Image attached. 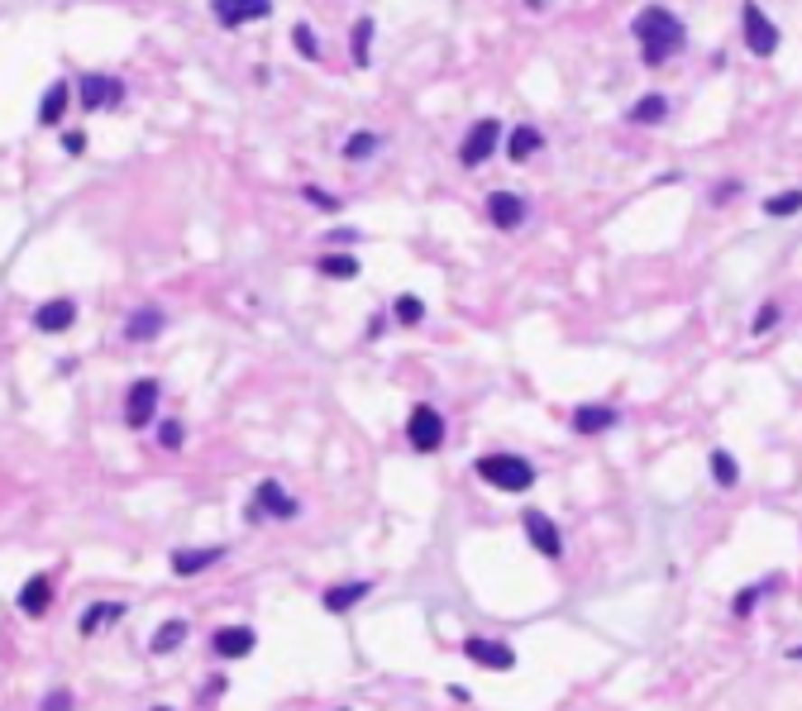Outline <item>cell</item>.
Instances as JSON below:
<instances>
[{
    "mask_svg": "<svg viewBox=\"0 0 802 711\" xmlns=\"http://www.w3.org/2000/svg\"><path fill=\"white\" fill-rule=\"evenodd\" d=\"M488 220H492L497 229H516L526 220V201L511 196V192H492L488 196Z\"/></svg>",
    "mask_w": 802,
    "mask_h": 711,
    "instance_id": "obj_15",
    "label": "cell"
},
{
    "mask_svg": "<svg viewBox=\"0 0 802 711\" xmlns=\"http://www.w3.org/2000/svg\"><path fill=\"white\" fill-rule=\"evenodd\" d=\"M392 315L401 320V325H421V320H425V301L406 292V296H396V306H392Z\"/></svg>",
    "mask_w": 802,
    "mask_h": 711,
    "instance_id": "obj_29",
    "label": "cell"
},
{
    "mask_svg": "<svg viewBox=\"0 0 802 711\" xmlns=\"http://www.w3.org/2000/svg\"><path fill=\"white\" fill-rule=\"evenodd\" d=\"M163 325H167V315H163L158 306H144V311H134V315H129L125 334H129V340H158Z\"/></svg>",
    "mask_w": 802,
    "mask_h": 711,
    "instance_id": "obj_19",
    "label": "cell"
},
{
    "mask_svg": "<svg viewBox=\"0 0 802 711\" xmlns=\"http://www.w3.org/2000/svg\"><path fill=\"white\" fill-rule=\"evenodd\" d=\"M210 10H215V20H220V24L239 29L248 20H263V14L273 10V0H210Z\"/></svg>",
    "mask_w": 802,
    "mask_h": 711,
    "instance_id": "obj_12",
    "label": "cell"
},
{
    "mask_svg": "<svg viewBox=\"0 0 802 711\" xmlns=\"http://www.w3.org/2000/svg\"><path fill=\"white\" fill-rule=\"evenodd\" d=\"M616 426V406H578L574 411V430L578 435H602Z\"/></svg>",
    "mask_w": 802,
    "mask_h": 711,
    "instance_id": "obj_18",
    "label": "cell"
},
{
    "mask_svg": "<svg viewBox=\"0 0 802 711\" xmlns=\"http://www.w3.org/2000/svg\"><path fill=\"white\" fill-rule=\"evenodd\" d=\"M154 711H167V706H154Z\"/></svg>",
    "mask_w": 802,
    "mask_h": 711,
    "instance_id": "obj_40",
    "label": "cell"
},
{
    "mask_svg": "<svg viewBox=\"0 0 802 711\" xmlns=\"http://www.w3.org/2000/svg\"><path fill=\"white\" fill-rule=\"evenodd\" d=\"M478 478L497 487V492H526L535 482V468L521 454H488V459H478Z\"/></svg>",
    "mask_w": 802,
    "mask_h": 711,
    "instance_id": "obj_2",
    "label": "cell"
},
{
    "mask_svg": "<svg viewBox=\"0 0 802 711\" xmlns=\"http://www.w3.org/2000/svg\"><path fill=\"white\" fill-rule=\"evenodd\" d=\"M182 640H187V621H163L158 631H154V640H148V650H154V654H173Z\"/></svg>",
    "mask_w": 802,
    "mask_h": 711,
    "instance_id": "obj_23",
    "label": "cell"
},
{
    "mask_svg": "<svg viewBox=\"0 0 802 711\" xmlns=\"http://www.w3.org/2000/svg\"><path fill=\"white\" fill-rule=\"evenodd\" d=\"M635 39H640V53L649 67H659L664 58H674L683 43H688V33H683V20L674 10H664V5H645L640 14H635Z\"/></svg>",
    "mask_w": 802,
    "mask_h": 711,
    "instance_id": "obj_1",
    "label": "cell"
},
{
    "mask_svg": "<svg viewBox=\"0 0 802 711\" xmlns=\"http://www.w3.org/2000/svg\"><path fill=\"white\" fill-rule=\"evenodd\" d=\"M797 210H802V192H797V186H793V192H774V196L764 201V215L769 220H783V215H797Z\"/></svg>",
    "mask_w": 802,
    "mask_h": 711,
    "instance_id": "obj_26",
    "label": "cell"
},
{
    "mask_svg": "<svg viewBox=\"0 0 802 711\" xmlns=\"http://www.w3.org/2000/svg\"><path fill=\"white\" fill-rule=\"evenodd\" d=\"M48 602H53V583H48L43 573H33V578L20 587V612L24 616H43Z\"/></svg>",
    "mask_w": 802,
    "mask_h": 711,
    "instance_id": "obj_17",
    "label": "cell"
},
{
    "mask_svg": "<svg viewBox=\"0 0 802 711\" xmlns=\"http://www.w3.org/2000/svg\"><path fill=\"white\" fill-rule=\"evenodd\" d=\"M81 110H115L125 100V87L115 77H100V72H91V77H81Z\"/></svg>",
    "mask_w": 802,
    "mask_h": 711,
    "instance_id": "obj_9",
    "label": "cell"
},
{
    "mask_svg": "<svg viewBox=\"0 0 802 711\" xmlns=\"http://www.w3.org/2000/svg\"><path fill=\"white\" fill-rule=\"evenodd\" d=\"M406 439H411L415 454H434L444 444V416L434 411V406H415L406 416Z\"/></svg>",
    "mask_w": 802,
    "mask_h": 711,
    "instance_id": "obj_4",
    "label": "cell"
},
{
    "mask_svg": "<svg viewBox=\"0 0 802 711\" xmlns=\"http://www.w3.org/2000/svg\"><path fill=\"white\" fill-rule=\"evenodd\" d=\"M120 616H125V606H120V602H96V606H87V612H81V635H91L96 625L120 621Z\"/></svg>",
    "mask_w": 802,
    "mask_h": 711,
    "instance_id": "obj_25",
    "label": "cell"
},
{
    "mask_svg": "<svg viewBox=\"0 0 802 711\" xmlns=\"http://www.w3.org/2000/svg\"><path fill=\"white\" fill-rule=\"evenodd\" d=\"M774 325H779V301H764L760 315H755V325H750V334H769Z\"/></svg>",
    "mask_w": 802,
    "mask_h": 711,
    "instance_id": "obj_31",
    "label": "cell"
},
{
    "mask_svg": "<svg viewBox=\"0 0 802 711\" xmlns=\"http://www.w3.org/2000/svg\"><path fill=\"white\" fill-rule=\"evenodd\" d=\"M301 196L311 201V206H321V210H340V196H330V192H321V186H301Z\"/></svg>",
    "mask_w": 802,
    "mask_h": 711,
    "instance_id": "obj_32",
    "label": "cell"
},
{
    "mask_svg": "<svg viewBox=\"0 0 802 711\" xmlns=\"http://www.w3.org/2000/svg\"><path fill=\"white\" fill-rule=\"evenodd\" d=\"M182 439H187V430H182L177 420H163V430H158V444H163V449H182Z\"/></svg>",
    "mask_w": 802,
    "mask_h": 711,
    "instance_id": "obj_34",
    "label": "cell"
},
{
    "mask_svg": "<svg viewBox=\"0 0 802 711\" xmlns=\"http://www.w3.org/2000/svg\"><path fill=\"white\" fill-rule=\"evenodd\" d=\"M158 392H163V387L154 378H144V382L129 387V397H125V426L129 430H144L148 420L158 416Z\"/></svg>",
    "mask_w": 802,
    "mask_h": 711,
    "instance_id": "obj_6",
    "label": "cell"
},
{
    "mask_svg": "<svg viewBox=\"0 0 802 711\" xmlns=\"http://www.w3.org/2000/svg\"><path fill=\"white\" fill-rule=\"evenodd\" d=\"M67 706H72V697H67V688H53V692H48V697H43V711H67Z\"/></svg>",
    "mask_w": 802,
    "mask_h": 711,
    "instance_id": "obj_36",
    "label": "cell"
},
{
    "mask_svg": "<svg viewBox=\"0 0 802 711\" xmlns=\"http://www.w3.org/2000/svg\"><path fill=\"white\" fill-rule=\"evenodd\" d=\"M62 148H67V154H72V158H81V154H87V134H67V139H62Z\"/></svg>",
    "mask_w": 802,
    "mask_h": 711,
    "instance_id": "obj_37",
    "label": "cell"
},
{
    "mask_svg": "<svg viewBox=\"0 0 802 711\" xmlns=\"http://www.w3.org/2000/svg\"><path fill=\"white\" fill-rule=\"evenodd\" d=\"M254 645H258V635L248 625H225V631L210 635V650L220 659H244V654H254Z\"/></svg>",
    "mask_w": 802,
    "mask_h": 711,
    "instance_id": "obj_13",
    "label": "cell"
},
{
    "mask_svg": "<svg viewBox=\"0 0 802 711\" xmlns=\"http://www.w3.org/2000/svg\"><path fill=\"white\" fill-rule=\"evenodd\" d=\"M263 516H273V520H292L296 516V501L282 492V487L267 478V482H258V492H254V501H248V520H263Z\"/></svg>",
    "mask_w": 802,
    "mask_h": 711,
    "instance_id": "obj_7",
    "label": "cell"
},
{
    "mask_svg": "<svg viewBox=\"0 0 802 711\" xmlns=\"http://www.w3.org/2000/svg\"><path fill=\"white\" fill-rule=\"evenodd\" d=\"M501 139V125L497 120H478L473 129L463 134V148H459V163L463 167H478V163H488L492 158V148Z\"/></svg>",
    "mask_w": 802,
    "mask_h": 711,
    "instance_id": "obj_8",
    "label": "cell"
},
{
    "mask_svg": "<svg viewBox=\"0 0 802 711\" xmlns=\"http://www.w3.org/2000/svg\"><path fill=\"white\" fill-rule=\"evenodd\" d=\"M664 115H668V100H664L659 91H649V96H640V100L626 110V120H630V125H659Z\"/></svg>",
    "mask_w": 802,
    "mask_h": 711,
    "instance_id": "obj_21",
    "label": "cell"
},
{
    "mask_svg": "<svg viewBox=\"0 0 802 711\" xmlns=\"http://www.w3.org/2000/svg\"><path fill=\"white\" fill-rule=\"evenodd\" d=\"M526 5H530V10H540V5H545V0H526Z\"/></svg>",
    "mask_w": 802,
    "mask_h": 711,
    "instance_id": "obj_39",
    "label": "cell"
},
{
    "mask_svg": "<svg viewBox=\"0 0 802 711\" xmlns=\"http://www.w3.org/2000/svg\"><path fill=\"white\" fill-rule=\"evenodd\" d=\"M67 100H72L67 81H53V87L43 91V100H39V125H58V120H62V110H67Z\"/></svg>",
    "mask_w": 802,
    "mask_h": 711,
    "instance_id": "obj_22",
    "label": "cell"
},
{
    "mask_svg": "<svg viewBox=\"0 0 802 711\" xmlns=\"http://www.w3.org/2000/svg\"><path fill=\"white\" fill-rule=\"evenodd\" d=\"M373 154H378V134H368V129L349 134V144H344V158H349V163H359V158H373Z\"/></svg>",
    "mask_w": 802,
    "mask_h": 711,
    "instance_id": "obj_28",
    "label": "cell"
},
{
    "mask_svg": "<svg viewBox=\"0 0 802 711\" xmlns=\"http://www.w3.org/2000/svg\"><path fill=\"white\" fill-rule=\"evenodd\" d=\"M788 659H793V664H802V645H793V650H788Z\"/></svg>",
    "mask_w": 802,
    "mask_h": 711,
    "instance_id": "obj_38",
    "label": "cell"
},
{
    "mask_svg": "<svg viewBox=\"0 0 802 711\" xmlns=\"http://www.w3.org/2000/svg\"><path fill=\"white\" fill-rule=\"evenodd\" d=\"M755 602H760V587H741V592H735V612H741V616L755 612Z\"/></svg>",
    "mask_w": 802,
    "mask_h": 711,
    "instance_id": "obj_35",
    "label": "cell"
},
{
    "mask_svg": "<svg viewBox=\"0 0 802 711\" xmlns=\"http://www.w3.org/2000/svg\"><path fill=\"white\" fill-rule=\"evenodd\" d=\"M292 39H296V48H301V58H321V48H315L311 24H296V29H292Z\"/></svg>",
    "mask_w": 802,
    "mask_h": 711,
    "instance_id": "obj_33",
    "label": "cell"
},
{
    "mask_svg": "<svg viewBox=\"0 0 802 711\" xmlns=\"http://www.w3.org/2000/svg\"><path fill=\"white\" fill-rule=\"evenodd\" d=\"M463 654L473 659V664L492 669V673H511V669H516V650L507 645V640H482V635H468V640H463Z\"/></svg>",
    "mask_w": 802,
    "mask_h": 711,
    "instance_id": "obj_5",
    "label": "cell"
},
{
    "mask_svg": "<svg viewBox=\"0 0 802 711\" xmlns=\"http://www.w3.org/2000/svg\"><path fill=\"white\" fill-rule=\"evenodd\" d=\"M315 267H321L325 277H340V282L359 277V258H354V253H325V258L315 263Z\"/></svg>",
    "mask_w": 802,
    "mask_h": 711,
    "instance_id": "obj_24",
    "label": "cell"
},
{
    "mask_svg": "<svg viewBox=\"0 0 802 711\" xmlns=\"http://www.w3.org/2000/svg\"><path fill=\"white\" fill-rule=\"evenodd\" d=\"M368 592H373V583H368V578H354V583H340V587H325V597H321V606H325V612H330V616H344V612H349V606H354V602H363V597H368Z\"/></svg>",
    "mask_w": 802,
    "mask_h": 711,
    "instance_id": "obj_16",
    "label": "cell"
},
{
    "mask_svg": "<svg viewBox=\"0 0 802 711\" xmlns=\"http://www.w3.org/2000/svg\"><path fill=\"white\" fill-rule=\"evenodd\" d=\"M368 48H373V20L354 24V67H368Z\"/></svg>",
    "mask_w": 802,
    "mask_h": 711,
    "instance_id": "obj_30",
    "label": "cell"
},
{
    "mask_svg": "<svg viewBox=\"0 0 802 711\" xmlns=\"http://www.w3.org/2000/svg\"><path fill=\"white\" fill-rule=\"evenodd\" d=\"M712 478H716V487H735L741 482V468H735V459L726 449H712Z\"/></svg>",
    "mask_w": 802,
    "mask_h": 711,
    "instance_id": "obj_27",
    "label": "cell"
},
{
    "mask_svg": "<svg viewBox=\"0 0 802 711\" xmlns=\"http://www.w3.org/2000/svg\"><path fill=\"white\" fill-rule=\"evenodd\" d=\"M741 24H745V48H750L755 58H774V53H779V29H774V20H769L755 0H745Z\"/></svg>",
    "mask_w": 802,
    "mask_h": 711,
    "instance_id": "obj_3",
    "label": "cell"
},
{
    "mask_svg": "<svg viewBox=\"0 0 802 711\" xmlns=\"http://www.w3.org/2000/svg\"><path fill=\"white\" fill-rule=\"evenodd\" d=\"M72 320H77V306L67 296H53V301H43V306H33V330H43V334H62Z\"/></svg>",
    "mask_w": 802,
    "mask_h": 711,
    "instance_id": "obj_14",
    "label": "cell"
},
{
    "mask_svg": "<svg viewBox=\"0 0 802 711\" xmlns=\"http://www.w3.org/2000/svg\"><path fill=\"white\" fill-rule=\"evenodd\" d=\"M220 558H225V545H206V549H173L167 568H173L177 578H196V573H206L210 564H220Z\"/></svg>",
    "mask_w": 802,
    "mask_h": 711,
    "instance_id": "obj_10",
    "label": "cell"
},
{
    "mask_svg": "<svg viewBox=\"0 0 802 711\" xmlns=\"http://www.w3.org/2000/svg\"><path fill=\"white\" fill-rule=\"evenodd\" d=\"M540 144L545 139H540V129H535V125H516L511 139H507V154H511V163H526V158L540 154Z\"/></svg>",
    "mask_w": 802,
    "mask_h": 711,
    "instance_id": "obj_20",
    "label": "cell"
},
{
    "mask_svg": "<svg viewBox=\"0 0 802 711\" xmlns=\"http://www.w3.org/2000/svg\"><path fill=\"white\" fill-rule=\"evenodd\" d=\"M521 526H526V535H530V545L540 549L545 558H559V554H564L559 526H555V520H549L545 511H526V520H521Z\"/></svg>",
    "mask_w": 802,
    "mask_h": 711,
    "instance_id": "obj_11",
    "label": "cell"
}]
</instances>
